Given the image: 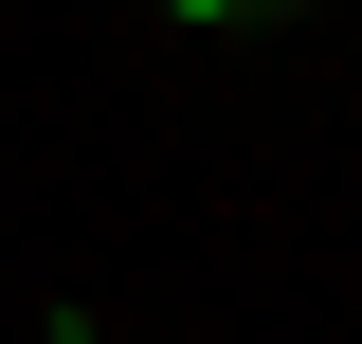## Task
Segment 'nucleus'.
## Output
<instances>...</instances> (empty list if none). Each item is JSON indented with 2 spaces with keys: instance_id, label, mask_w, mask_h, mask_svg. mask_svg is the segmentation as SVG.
Instances as JSON below:
<instances>
[{
  "instance_id": "1",
  "label": "nucleus",
  "mask_w": 362,
  "mask_h": 344,
  "mask_svg": "<svg viewBox=\"0 0 362 344\" xmlns=\"http://www.w3.org/2000/svg\"><path fill=\"white\" fill-rule=\"evenodd\" d=\"M163 18H254V0H163Z\"/></svg>"
},
{
  "instance_id": "2",
  "label": "nucleus",
  "mask_w": 362,
  "mask_h": 344,
  "mask_svg": "<svg viewBox=\"0 0 362 344\" xmlns=\"http://www.w3.org/2000/svg\"><path fill=\"white\" fill-rule=\"evenodd\" d=\"M73 344H127V326H73Z\"/></svg>"
}]
</instances>
